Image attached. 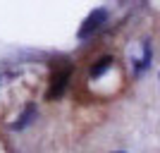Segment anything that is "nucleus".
I'll list each match as a JSON object with an SVG mask.
<instances>
[{"label": "nucleus", "mask_w": 160, "mask_h": 153, "mask_svg": "<svg viewBox=\"0 0 160 153\" xmlns=\"http://www.w3.org/2000/svg\"><path fill=\"white\" fill-rule=\"evenodd\" d=\"M67 79H69V69H65V72H60V74H55V77H53V86H50V91H48V98H50V100L58 98V96L65 91Z\"/></svg>", "instance_id": "7ed1b4c3"}, {"label": "nucleus", "mask_w": 160, "mask_h": 153, "mask_svg": "<svg viewBox=\"0 0 160 153\" xmlns=\"http://www.w3.org/2000/svg\"><path fill=\"white\" fill-rule=\"evenodd\" d=\"M141 50H143V53H141V58L139 60H134V72L136 74H143L148 69V67H151V62H153V48H151V41H141Z\"/></svg>", "instance_id": "f03ea898"}, {"label": "nucleus", "mask_w": 160, "mask_h": 153, "mask_svg": "<svg viewBox=\"0 0 160 153\" xmlns=\"http://www.w3.org/2000/svg\"><path fill=\"white\" fill-rule=\"evenodd\" d=\"M105 19H108V10H105V7H96L93 12H91L86 19H84V24H81V29H79V38H86V36H91L96 29L103 27V22H105Z\"/></svg>", "instance_id": "f257e3e1"}, {"label": "nucleus", "mask_w": 160, "mask_h": 153, "mask_svg": "<svg viewBox=\"0 0 160 153\" xmlns=\"http://www.w3.org/2000/svg\"><path fill=\"white\" fill-rule=\"evenodd\" d=\"M117 153H124V151H117Z\"/></svg>", "instance_id": "423d86ee"}, {"label": "nucleus", "mask_w": 160, "mask_h": 153, "mask_svg": "<svg viewBox=\"0 0 160 153\" xmlns=\"http://www.w3.org/2000/svg\"><path fill=\"white\" fill-rule=\"evenodd\" d=\"M108 67H112V58H110V55L100 58V60H98V65H93V67H91V79H98L100 74H105V69H108Z\"/></svg>", "instance_id": "39448f33"}, {"label": "nucleus", "mask_w": 160, "mask_h": 153, "mask_svg": "<svg viewBox=\"0 0 160 153\" xmlns=\"http://www.w3.org/2000/svg\"><path fill=\"white\" fill-rule=\"evenodd\" d=\"M33 117H36V105H33V103H29L27 108H24V113H22V117L17 122H14V129H24V127H29L33 122Z\"/></svg>", "instance_id": "20e7f679"}]
</instances>
